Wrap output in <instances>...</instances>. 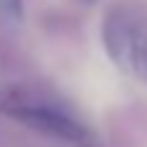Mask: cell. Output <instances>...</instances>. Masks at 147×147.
Masks as SVG:
<instances>
[{
	"label": "cell",
	"instance_id": "cell-1",
	"mask_svg": "<svg viewBox=\"0 0 147 147\" xmlns=\"http://www.w3.org/2000/svg\"><path fill=\"white\" fill-rule=\"evenodd\" d=\"M0 114L70 147H101L96 132L78 116V111L62 96L36 83L3 85Z\"/></svg>",
	"mask_w": 147,
	"mask_h": 147
},
{
	"label": "cell",
	"instance_id": "cell-2",
	"mask_svg": "<svg viewBox=\"0 0 147 147\" xmlns=\"http://www.w3.org/2000/svg\"><path fill=\"white\" fill-rule=\"evenodd\" d=\"M101 39L109 59L121 72L147 85V5H111L101 23Z\"/></svg>",
	"mask_w": 147,
	"mask_h": 147
},
{
	"label": "cell",
	"instance_id": "cell-3",
	"mask_svg": "<svg viewBox=\"0 0 147 147\" xmlns=\"http://www.w3.org/2000/svg\"><path fill=\"white\" fill-rule=\"evenodd\" d=\"M23 16V0H0V23H16Z\"/></svg>",
	"mask_w": 147,
	"mask_h": 147
}]
</instances>
